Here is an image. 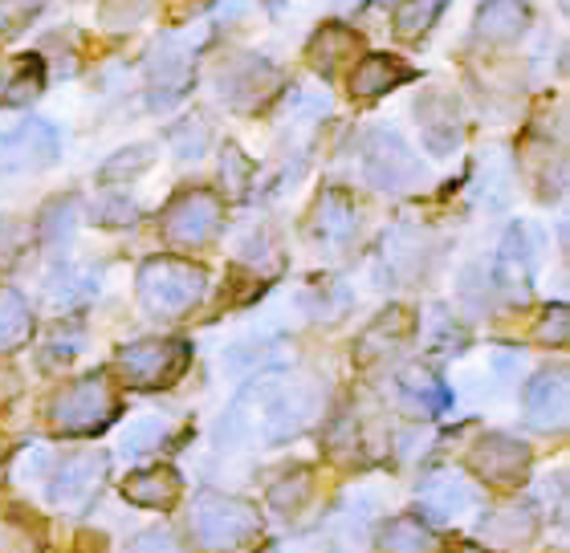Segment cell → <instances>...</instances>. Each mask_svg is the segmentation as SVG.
Listing matches in <instances>:
<instances>
[{
	"label": "cell",
	"instance_id": "2",
	"mask_svg": "<svg viewBox=\"0 0 570 553\" xmlns=\"http://www.w3.org/2000/svg\"><path fill=\"white\" fill-rule=\"evenodd\" d=\"M262 533V513L249 501L204 493L191 505V537L208 550H240Z\"/></svg>",
	"mask_w": 570,
	"mask_h": 553
},
{
	"label": "cell",
	"instance_id": "21",
	"mask_svg": "<svg viewBox=\"0 0 570 553\" xmlns=\"http://www.w3.org/2000/svg\"><path fill=\"white\" fill-rule=\"evenodd\" d=\"M355 233V208L331 191V196H322L318 204V236L322 240H346V236Z\"/></svg>",
	"mask_w": 570,
	"mask_h": 553
},
{
	"label": "cell",
	"instance_id": "3",
	"mask_svg": "<svg viewBox=\"0 0 570 553\" xmlns=\"http://www.w3.org/2000/svg\"><path fill=\"white\" fill-rule=\"evenodd\" d=\"M115 412H119V399H115V391H110V383L102 375L70 383L49 407L53 427L66 432V436H95L115 419Z\"/></svg>",
	"mask_w": 570,
	"mask_h": 553
},
{
	"label": "cell",
	"instance_id": "8",
	"mask_svg": "<svg viewBox=\"0 0 570 553\" xmlns=\"http://www.w3.org/2000/svg\"><path fill=\"white\" fill-rule=\"evenodd\" d=\"M102 472H107V460L95 452L66 456L53 484H49V501L61 508H86L90 496H98V488H102Z\"/></svg>",
	"mask_w": 570,
	"mask_h": 553
},
{
	"label": "cell",
	"instance_id": "29",
	"mask_svg": "<svg viewBox=\"0 0 570 553\" xmlns=\"http://www.w3.org/2000/svg\"><path fill=\"white\" fill-rule=\"evenodd\" d=\"M538 338L542 342H554V346H562L567 342V306H554L547 314V322L538 326Z\"/></svg>",
	"mask_w": 570,
	"mask_h": 553
},
{
	"label": "cell",
	"instance_id": "20",
	"mask_svg": "<svg viewBox=\"0 0 570 553\" xmlns=\"http://www.w3.org/2000/svg\"><path fill=\"white\" fill-rule=\"evenodd\" d=\"M358 49V37L355 33H346V29H338V24H326L318 37H314V46H309V58H314V66L318 70L331 73L334 66L343 58H351Z\"/></svg>",
	"mask_w": 570,
	"mask_h": 553
},
{
	"label": "cell",
	"instance_id": "6",
	"mask_svg": "<svg viewBox=\"0 0 570 553\" xmlns=\"http://www.w3.org/2000/svg\"><path fill=\"white\" fill-rule=\"evenodd\" d=\"M220 200H216L213 191H184L164 216V236L167 245L176 248H204L220 233Z\"/></svg>",
	"mask_w": 570,
	"mask_h": 553
},
{
	"label": "cell",
	"instance_id": "22",
	"mask_svg": "<svg viewBox=\"0 0 570 553\" xmlns=\"http://www.w3.org/2000/svg\"><path fill=\"white\" fill-rule=\"evenodd\" d=\"M449 0H400L395 9V33L400 37H420L424 29L436 24V17L444 12Z\"/></svg>",
	"mask_w": 570,
	"mask_h": 553
},
{
	"label": "cell",
	"instance_id": "14",
	"mask_svg": "<svg viewBox=\"0 0 570 553\" xmlns=\"http://www.w3.org/2000/svg\"><path fill=\"white\" fill-rule=\"evenodd\" d=\"M122 496L139 508H171L179 501V476L171 468H142L122 481Z\"/></svg>",
	"mask_w": 570,
	"mask_h": 553
},
{
	"label": "cell",
	"instance_id": "5",
	"mask_svg": "<svg viewBox=\"0 0 570 553\" xmlns=\"http://www.w3.org/2000/svg\"><path fill=\"white\" fill-rule=\"evenodd\" d=\"M367 179L375 188H387V191H407L424 184V164L416 159V151L407 147L395 130H375L367 139Z\"/></svg>",
	"mask_w": 570,
	"mask_h": 553
},
{
	"label": "cell",
	"instance_id": "30",
	"mask_svg": "<svg viewBox=\"0 0 570 553\" xmlns=\"http://www.w3.org/2000/svg\"><path fill=\"white\" fill-rule=\"evenodd\" d=\"M452 553H485L481 545H452Z\"/></svg>",
	"mask_w": 570,
	"mask_h": 553
},
{
	"label": "cell",
	"instance_id": "26",
	"mask_svg": "<svg viewBox=\"0 0 570 553\" xmlns=\"http://www.w3.org/2000/svg\"><path fill=\"white\" fill-rule=\"evenodd\" d=\"M41 542L29 537L24 525H12V521H0V553H37Z\"/></svg>",
	"mask_w": 570,
	"mask_h": 553
},
{
	"label": "cell",
	"instance_id": "24",
	"mask_svg": "<svg viewBox=\"0 0 570 553\" xmlns=\"http://www.w3.org/2000/svg\"><path fill=\"white\" fill-rule=\"evenodd\" d=\"M309 496V476L306 472H294V476H285L282 484L269 488V505H277L282 513H297V508L306 505Z\"/></svg>",
	"mask_w": 570,
	"mask_h": 553
},
{
	"label": "cell",
	"instance_id": "23",
	"mask_svg": "<svg viewBox=\"0 0 570 553\" xmlns=\"http://www.w3.org/2000/svg\"><path fill=\"white\" fill-rule=\"evenodd\" d=\"M151 82L159 86V90H167V98H179V95H184V86H188V61L171 58V53H155ZM167 98H164V102H167Z\"/></svg>",
	"mask_w": 570,
	"mask_h": 553
},
{
	"label": "cell",
	"instance_id": "28",
	"mask_svg": "<svg viewBox=\"0 0 570 553\" xmlns=\"http://www.w3.org/2000/svg\"><path fill=\"white\" fill-rule=\"evenodd\" d=\"M37 4H41V0H0V29L12 33L17 24H24V17H29Z\"/></svg>",
	"mask_w": 570,
	"mask_h": 553
},
{
	"label": "cell",
	"instance_id": "11",
	"mask_svg": "<svg viewBox=\"0 0 570 553\" xmlns=\"http://www.w3.org/2000/svg\"><path fill=\"white\" fill-rule=\"evenodd\" d=\"M525 415L534 427H562L567 424V371H542L525 387Z\"/></svg>",
	"mask_w": 570,
	"mask_h": 553
},
{
	"label": "cell",
	"instance_id": "19",
	"mask_svg": "<svg viewBox=\"0 0 570 553\" xmlns=\"http://www.w3.org/2000/svg\"><path fill=\"white\" fill-rule=\"evenodd\" d=\"M41 86H46V66H41V58H21L12 66L9 78H4V86H0V107H24L29 98L41 95Z\"/></svg>",
	"mask_w": 570,
	"mask_h": 553
},
{
	"label": "cell",
	"instance_id": "25",
	"mask_svg": "<svg viewBox=\"0 0 570 553\" xmlns=\"http://www.w3.org/2000/svg\"><path fill=\"white\" fill-rule=\"evenodd\" d=\"M151 4L155 0H107V4H102V24H110V29H127V24L142 21Z\"/></svg>",
	"mask_w": 570,
	"mask_h": 553
},
{
	"label": "cell",
	"instance_id": "9",
	"mask_svg": "<svg viewBox=\"0 0 570 553\" xmlns=\"http://www.w3.org/2000/svg\"><path fill=\"white\" fill-rule=\"evenodd\" d=\"M58 135L46 122H24V127L0 135V171H37L53 164Z\"/></svg>",
	"mask_w": 570,
	"mask_h": 553
},
{
	"label": "cell",
	"instance_id": "27",
	"mask_svg": "<svg viewBox=\"0 0 570 553\" xmlns=\"http://www.w3.org/2000/svg\"><path fill=\"white\" fill-rule=\"evenodd\" d=\"M127 553H188L184 545L171 537V533H159V530H151V533H142L139 542L131 545Z\"/></svg>",
	"mask_w": 570,
	"mask_h": 553
},
{
	"label": "cell",
	"instance_id": "31",
	"mask_svg": "<svg viewBox=\"0 0 570 553\" xmlns=\"http://www.w3.org/2000/svg\"><path fill=\"white\" fill-rule=\"evenodd\" d=\"M4 395H9V375L0 371V403H4Z\"/></svg>",
	"mask_w": 570,
	"mask_h": 553
},
{
	"label": "cell",
	"instance_id": "16",
	"mask_svg": "<svg viewBox=\"0 0 570 553\" xmlns=\"http://www.w3.org/2000/svg\"><path fill=\"white\" fill-rule=\"evenodd\" d=\"M530 24L525 0H485L476 12V33L485 41H513Z\"/></svg>",
	"mask_w": 570,
	"mask_h": 553
},
{
	"label": "cell",
	"instance_id": "4",
	"mask_svg": "<svg viewBox=\"0 0 570 553\" xmlns=\"http://www.w3.org/2000/svg\"><path fill=\"white\" fill-rule=\"evenodd\" d=\"M191 363V346L176 338H147L127 346L119 358L122 375L135 387H171Z\"/></svg>",
	"mask_w": 570,
	"mask_h": 553
},
{
	"label": "cell",
	"instance_id": "15",
	"mask_svg": "<svg viewBox=\"0 0 570 553\" xmlns=\"http://www.w3.org/2000/svg\"><path fill=\"white\" fill-rule=\"evenodd\" d=\"M538 533V513L530 505H505L481 521V537L493 545H525Z\"/></svg>",
	"mask_w": 570,
	"mask_h": 553
},
{
	"label": "cell",
	"instance_id": "10",
	"mask_svg": "<svg viewBox=\"0 0 570 553\" xmlns=\"http://www.w3.org/2000/svg\"><path fill=\"white\" fill-rule=\"evenodd\" d=\"M274 66L265 58H253V53H245V58H237L233 66H225L220 70V98H228L233 107L249 110L257 107L265 98V90L274 86Z\"/></svg>",
	"mask_w": 570,
	"mask_h": 553
},
{
	"label": "cell",
	"instance_id": "13",
	"mask_svg": "<svg viewBox=\"0 0 570 553\" xmlns=\"http://www.w3.org/2000/svg\"><path fill=\"white\" fill-rule=\"evenodd\" d=\"M416 78V70L407 66V61L392 58V53H371V58H363L355 66V73H351V90L363 98H375V95H387V90H395V86H404Z\"/></svg>",
	"mask_w": 570,
	"mask_h": 553
},
{
	"label": "cell",
	"instance_id": "17",
	"mask_svg": "<svg viewBox=\"0 0 570 553\" xmlns=\"http://www.w3.org/2000/svg\"><path fill=\"white\" fill-rule=\"evenodd\" d=\"M380 553H440V542L420 517H395L383 525Z\"/></svg>",
	"mask_w": 570,
	"mask_h": 553
},
{
	"label": "cell",
	"instance_id": "1",
	"mask_svg": "<svg viewBox=\"0 0 570 553\" xmlns=\"http://www.w3.org/2000/svg\"><path fill=\"white\" fill-rule=\"evenodd\" d=\"M204 289H208V273L188 260L159 257L139 269V302L159 318H179V314L196 309Z\"/></svg>",
	"mask_w": 570,
	"mask_h": 553
},
{
	"label": "cell",
	"instance_id": "18",
	"mask_svg": "<svg viewBox=\"0 0 570 553\" xmlns=\"http://www.w3.org/2000/svg\"><path fill=\"white\" fill-rule=\"evenodd\" d=\"M33 334V314L17 289H0V350H17Z\"/></svg>",
	"mask_w": 570,
	"mask_h": 553
},
{
	"label": "cell",
	"instance_id": "7",
	"mask_svg": "<svg viewBox=\"0 0 570 553\" xmlns=\"http://www.w3.org/2000/svg\"><path fill=\"white\" fill-rule=\"evenodd\" d=\"M469 468L481 481L510 488V484H522L525 472H530V447L513 436H485L469 452Z\"/></svg>",
	"mask_w": 570,
	"mask_h": 553
},
{
	"label": "cell",
	"instance_id": "12",
	"mask_svg": "<svg viewBox=\"0 0 570 553\" xmlns=\"http://www.w3.org/2000/svg\"><path fill=\"white\" fill-rule=\"evenodd\" d=\"M420 127H424V142L432 151H452L456 139H461V110L449 95H424L416 102Z\"/></svg>",
	"mask_w": 570,
	"mask_h": 553
}]
</instances>
